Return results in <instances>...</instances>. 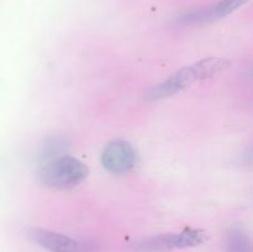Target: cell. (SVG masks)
<instances>
[{
    "instance_id": "cell-8",
    "label": "cell",
    "mask_w": 253,
    "mask_h": 252,
    "mask_svg": "<svg viewBox=\"0 0 253 252\" xmlns=\"http://www.w3.org/2000/svg\"><path fill=\"white\" fill-rule=\"evenodd\" d=\"M225 252H253L252 237L240 227H231L225 235Z\"/></svg>"
},
{
    "instance_id": "cell-3",
    "label": "cell",
    "mask_w": 253,
    "mask_h": 252,
    "mask_svg": "<svg viewBox=\"0 0 253 252\" xmlns=\"http://www.w3.org/2000/svg\"><path fill=\"white\" fill-rule=\"evenodd\" d=\"M208 234L204 230L188 227L178 234H160L147 237L133 245L137 252H165L175 249H187L204 244Z\"/></svg>"
},
{
    "instance_id": "cell-10",
    "label": "cell",
    "mask_w": 253,
    "mask_h": 252,
    "mask_svg": "<svg viewBox=\"0 0 253 252\" xmlns=\"http://www.w3.org/2000/svg\"><path fill=\"white\" fill-rule=\"evenodd\" d=\"M251 76L253 77V68H252V71H251Z\"/></svg>"
},
{
    "instance_id": "cell-7",
    "label": "cell",
    "mask_w": 253,
    "mask_h": 252,
    "mask_svg": "<svg viewBox=\"0 0 253 252\" xmlns=\"http://www.w3.org/2000/svg\"><path fill=\"white\" fill-rule=\"evenodd\" d=\"M71 148V141L68 137L62 135H53L47 137L41 143L37 153V160L40 165L48 161L56 160L62 156L68 155V150Z\"/></svg>"
},
{
    "instance_id": "cell-4",
    "label": "cell",
    "mask_w": 253,
    "mask_h": 252,
    "mask_svg": "<svg viewBox=\"0 0 253 252\" xmlns=\"http://www.w3.org/2000/svg\"><path fill=\"white\" fill-rule=\"evenodd\" d=\"M100 161L103 167L110 173L126 174L137 166L138 153L127 141L114 140L105 146Z\"/></svg>"
},
{
    "instance_id": "cell-1",
    "label": "cell",
    "mask_w": 253,
    "mask_h": 252,
    "mask_svg": "<svg viewBox=\"0 0 253 252\" xmlns=\"http://www.w3.org/2000/svg\"><path fill=\"white\" fill-rule=\"evenodd\" d=\"M227 67H229V62L226 59L216 58V57H210V58L198 61L190 66L183 67L182 69L173 73L160 84L152 86L146 94V99L160 100V99L169 98L197 82L211 78V77L221 73Z\"/></svg>"
},
{
    "instance_id": "cell-9",
    "label": "cell",
    "mask_w": 253,
    "mask_h": 252,
    "mask_svg": "<svg viewBox=\"0 0 253 252\" xmlns=\"http://www.w3.org/2000/svg\"><path fill=\"white\" fill-rule=\"evenodd\" d=\"M242 162H244L245 165H253V146H251V147L244 153V156H242Z\"/></svg>"
},
{
    "instance_id": "cell-6",
    "label": "cell",
    "mask_w": 253,
    "mask_h": 252,
    "mask_svg": "<svg viewBox=\"0 0 253 252\" xmlns=\"http://www.w3.org/2000/svg\"><path fill=\"white\" fill-rule=\"evenodd\" d=\"M250 0H219L214 4L195 7L193 10V21L195 25H205L224 19L247 4Z\"/></svg>"
},
{
    "instance_id": "cell-2",
    "label": "cell",
    "mask_w": 253,
    "mask_h": 252,
    "mask_svg": "<svg viewBox=\"0 0 253 252\" xmlns=\"http://www.w3.org/2000/svg\"><path fill=\"white\" fill-rule=\"evenodd\" d=\"M89 169L78 158L66 155L41 163L37 178L44 187L57 190L72 189L86 179Z\"/></svg>"
},
{
    "instance_id": "cell-5",
    "label": "cell",
    "mask_w": 253,
    "mask_h": 252,
    "mask_svg": "<svg viewBox=\"0 0 253 252\" xmlns=\"http://www.w3.org/2000/svg\"><path fill=\"white\" fill-rule=\"evenodd\" d=\"M27 236L39 246L51 252H89L93 250L90 244L79 242L59 232L46 229H30Z\"/></svg>"
}]
</instances>
